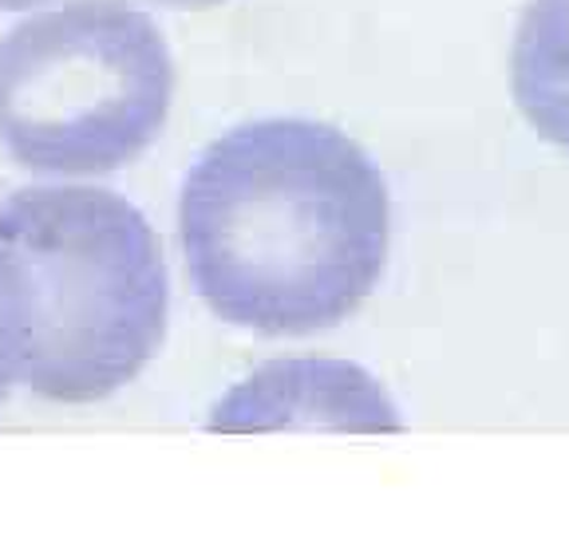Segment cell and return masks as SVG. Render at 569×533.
<instances>
[{
    "mask_svg": "<svg viewBox=\"0 0 569 533\" xmlns=\"http://www.w3.org/2000/svg\"><path fill=\"white\" fill-rule=\"evenodd\" d=\"M178 238L213 316L261 336H309L337 329L380 284L388 187L337 127L258 119L194 162Z\"/></svg>",
    "mask_w": 569,
    "mask_h": 533,
    "instance_id": "obj_1",
    "label": "cell"
},
{
    "mask_svg": "<svg viewBox=\"0 0 569 533\" xmlns=\"http://www.w3.org/2000/svg\"><path fill=\"white\" fill-rule=\"evenodd\" d=\"M170 284L151 222L96 187L0 202V380L96 403L159 352Z\"/></svg>",
    "mask_w": 569,
    "mask_h": 533,
    "instance_id": "obj_2",
    "label": "cell"
},
{
    "mask_svg": "<svg viewBox=\"0 0 569 533\" xmlns=\"http://www.w3.org/2000/svg\"><path fill=\"white\" fill-rule=\"evenodd\" d=\"M174 56L127 0L32 12L0 40V147L36 174H111L162 134Z\"/></svg>",
    "mask_w": 569,
    "mask_h": 533,
    "instance_id": "obj_3",
    "label": "cell"
},
{
    "mask_svg": "<svg viewBox=\"0 0 569 533\" xmlns=\"http://www.w3.org/2000/svg\"><path fill=\"white\" fill-rule=\"evenodd\" d=\"M210 431H400L388 391L340 360H273L226 395Z\"/></svg>",
    "mask_w": 569,
    "mask_h": 533,
    "instance_id": "obj_4",
    "label": "cell"
},
{
    "mask_svg": "<svg viewBox=\"0 0 569 533\" xmlns=\"http://www.w3.org/2000/svg\"><path fill=\"white\" fill-rule=\"evenodd\" d=\"M510 83L526 123L569 151V0H530L518 20Z\"/></svg>",
    "mask_w": 569,
    "mask_h": 533,
    "instance_id": "obj_5",
    "label": "cell"
},
{
    "mask_svg": "<svg viewBox=\"0 0 569 533\" xmlns=\"http://www.w3.org/2000/svg\"><path fill=\"white\" fill-rule=\"evenodd\" d=\"M151 4H162V9H213L222 0H151Z\"/></svg>",
    "mask_w": 569,
    "mask_h": 533,
    "instance_id": "obj_6",
    "label": "cell"
},
{
    "mask_svg": "<svg viewBox=\"0 0 569 533\" xmlns=\"http://www.w3.org/2000/svg\"><path fill=\"white\" fill-rule=\"evenodd\" d=\"M36 4H52V0H0V12H20V9H36Z\"/></svg>",
    "mask_w": 569,
    "mask_h": 533,
    "instance_id": "obj_7",
    "label": "cell"
},
{
    "mask_svg": "<svg viewBox=\"0 0 569 533\" xmlns=\"http://www.w3.org/2000/svg\"><path fill=\"white\" fill-rule=\"evenodd\" d=\"M9 391H12V388H9V383L0 380V403H4V395H9Z\"/></svg>",
    "mask_w": 569,
    "mask_h": 533,
    "instance_id": "obj_8",
    "label": "cell"
}]
</instances>
